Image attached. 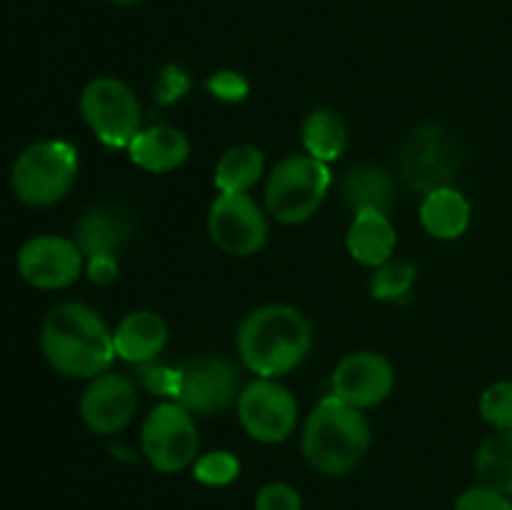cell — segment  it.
Segmentation results:
<instances>
[{
    "label": "cell",
    "instance_id": "1",
    "mask_svg": "<svg viewBox=\"0 0 512 510\" xmlns=\"http://www.w3.org/2000/svg\"><path fill=\"white\" fill-rule=\"evenodd\" d=\"M40 350L55 373L90 380L110 370L115 355L113 330L85 303H58L40 325Z\"/></svg>",
    "mask_w": 512,
    "mask_h": 510
},
{
    "label": "cell",
    "instance_id": "2",
    "mask_svg": "<svg viewBox=\"0 0 512 510\" xmlns=\"http://www.w3.org/2000/svg\"><path fill=\"white\" fill-rule=\"evenodd\" d=\"M235 345L250 373L278 380L308 358L313 325L293 305H260L240 320Z\"/></svg>",
    "mask_w": 512,
    "mask_h": 510
},
{
    "label": "cell",
    "instance_id": "3",
    "mask_svg": "<svg viewBox=\"0 0 512 510\" xmlns=\"http://www.w3.org/2000/svg\"><path fill=\"white\" fill-rule=\"evenodd\" d=\"M370 423L363 410L328 395L310 410L303 425V455L325 478L353 473L370 450Z\"/></svg>",
    "mask_w": 512,
    "mask_h": 510
},
{
    "label": "cell",
    "instance_id": "4",
    "mask_svg": "<svg viewBox=\"0 0 512 510\" xmlns=\"http://www.w3.org/2000/svg\"><path fill=\"white\" fill-rule=\"evenodd\" d=\"M78 165V148L70 140L48 138L28 145L10 170L15 198L30 208L60 203L73 190Z\"/></svg>",
    "mask_w": 512,
    "mask_h": 510
},
{
    "label": "cell",
    "instance_id": "5",
    "mask_svg": "<svg viewBox=\"0 0 512 510\" xmlns=\"http://www.w3.org/2000/svg\"><path fill=\"white\" fill-rule=\"evenodd\" d=\"M333 175L330 165L303 155L280 160L265 183V208L283 225H300L313 218L328 195Z\"/></svg>",
    "mask_w": 512,
    "mask_h": 510
},
{
    "label": "cell",
    "instance_id": "6",
    "mask_svg": "<svg viewBox=\"0 0 512 510\" xmlns=\"http://www.w3.org/2000/svg\"><path fill=\"white\" fill-rule=\"evenodd\" d=\"M80 115L105 148H125L143 130V110L128 83L110 75L93 78L80 93Z\"/></svg>",
    "mask_w": 512,
    "mask_h": 510
},
{
    "label": "cell",
    "instance_id": "7",
    "mask_svg": "<svg viewBox=\"0 0 512 510\" xmlns=\"http://www.w3.org/2000/svg\"><path fill=\"white\" fill-rule=\"evenodd\" d=\"M140 448L158 473H180L198 460L195 415L180 403H158L143 420Z\"/></svg>",
    "mask_w": 512,
    "mask_h": 510
},
{
    "label": "cell",
    "instance_id": "8",
    "mask_svg": "<svg viewBox=\"0 0 512 510\" xmlns=\"http://www.w3.org/2000/svg\"><path fill=\"white\" fill-rule=\"evenodd\" d=\"M400 170L410 188L420 193L448 188L460 170L458 140L440 123L418 125L405 140Z\"/></svg>",
    "mask_w": 512,
    "mask_h": 510
},
{
    "label": "cell",
    "instance_id": "9",
    "mask_svg": "<svg viewBox=\"0 0 512 510\" xmlns=\"http://www.w3.org/2000/svg\"><path fill=\"white\" fill-rule=\"evenodd\" d=\"M243 390L233 360L220 355H200L175 373V403L193 415H215L238 403Z\"/></svg>",
    "mask_w": 512,
    "mask_h": 510
},
{
    "label": "cell",
    "instance_id": "10",
    "mask_svg": "<svg viewBox=\"0 0 512 510\" xmlns=\"http://www.w3.org/2000/svg\"><path fill=\"white\" fill-rule=\"evenodd\" d=\"M238 420L258 443H283L298 425V400L275 378H255L238 395Z\"/></svg>",
    "mask_w": 512,
    "mask_h": 510
},
{
    "label": "cell",
    "instance_id": "11",
    "mask_svg": "<svg viewBox=\"0 0 512 510\" xmlns=\"http://www.w3.org/2000/svg\"><path fill=\"white\" fill-rule=\"evenodd\" d=\"M210 240L223 253L248 258L268 243V218L250 193H220L208 210Z\"/></svg>",
    "mask_w": 512,
    "mask_h": 510
},
{
    "label": "cell",
    "instance_id": "12",
    "mask_svg": "<svg viewBox=\"0 0 512 510\" xmlns=\"http://www.w3.org/2000/svg\"><path fill=\"white\" fill-rule=\"evenodd\" d=\"M18 273L38 290H63L80 278L85 258L78 243L65 235L43 233L25 240L18 250Z\"/></svg>",
    "mask_w": 512,
    "mask_h": 510
},
{
    "label": "cell",
    "instance_id": "13",
    "mask_svg": "<svg viewBox=\"0 0 512 510\" xmlns=\"http://www.w3.org/2000/svg\"><path fill=\"white\" fill-rule=\"evenodd\" d=\"M330 388H333L330 395L355 408H375L393 393L395 370L385 355L375 350H358L340 360L330 378Z\"/></svg>",
    "mask_w": 512,
    "mask_h": 510
},
{
    "label": "cell",
    "instance_id": "14",
    "mask_svg": "<svg viewBox=\"0 0 512 510\" xmlns=\"http://www.w3.org/2000/svg\"><path fill=\"white\" fill-rule=\"evenodd\" d=\"M138 393L128 375L105 373L90 378L80 398V418L95 435H115L133 420Z\"/></svg>",
    "mask_w": 512,
    "mask_h": 510
},
{
    "label": "cell",
    "instance_id": "15",
    "mask_svg": "<svg viewBox=\"0 0 512 510\" xmlns=\"http://www.w3.org/2000/svg\"><path fill=\"white\" fill-rule=\"evenodd\" d=\"M133 235V218L128 210L120 205H95L75 225V243L85 260L100 258V255H113L118 258V250Z\"/></svg>",
    "mask_w": 512,
    "mask_h": 510
},
{
    "label": "cell",
    "instance_id": "16",
    "mask_svg": "<svg viewBox=\"0 0 512 510\" xmlns=\"http://www.w3.org/2000/svg\"><path fill=\"white\" fill-rule=\"evenodd\" d=\"M128 155L145 173H173L190 158V140L173 125H153L130 140Z\"/></svg>",
    "mask_w": 512,
    "mask_h": 510
},
{
    "label": "cell",
    "instance_id": "17",
    "mask_svg": "<svg viewBox=\"0 0 512 510\" xmlns=\"http://www.w3.org/2000/svg\"><path fill=\"white\" fill-rule=\"evenodd\" d=\"M115 355L143 365L158 358L168 345V325L155 310H133L113 330Z\"/></svg>",
    "mask_w": 512,
    "mask_h": 510
},
{
    "label": "cell",
    "instance_id": "18",
    "mask_svg": "<svg viewBox=\"0 0 512 510\" xmlns=\"http://www.w3.org/2000/svg\"><path fill=\"white\" fill-rule=\"evenodd\" d=\"M348 253L365 268H380L383 263L393 260L398 248V230L388 213L378 210H363L355 213L353 223L348 228Z\"/></svg>",
    "mask_w": 512,
    "mask_h": 510
},
{
    "label": "cell",
    "instance_id": "19",
    "mask_svg": "<svg viewBox=\"0 0 512 510\" xmlns=\"http://www.w3.org/2000/svg\"><path fill=\"white\" fill-rule=\"evenodd\" d=\"M470 203L455 185L425 193L420 203V223L425 233L438 240H455L468 230Z\"/></svg>",
    "mask_w": 512,
    "mask_h": 510
},
{
    "label": "cell",
    "instance_id": "20",
    "mask_svg": "<svg viewBox=\"0 0 512 510\" xmlns=\"http://www.w3.org/2000/svg\"><path fill=\"white\" fill-rule=\"evenodd\" d=\"M395 180L385 168L373 163H360L350 168L343 178V198L353 213L378 210L390 213L395 205Z\"/></svg>",
    "mask_w": 512,
    "mask_h": 510
},
{
    "label": "cell",
    "instance_id": "21",
    "mask_svg": "<svg viewBox=\"0 0 512 510\" xmlns=\"http://www.w3.org/2000/svg\"><path fill=\"white\" fill-rule=\"evenodd\" d=\"M265 173V155L258 145L238 143L220 155L215 165L218 193H250Z\"/></svg>",
    "mask_w": 512,
    "mask_h": 510
},
{
    "label": "cell",
    "instance_id": "22",
    "mask_svg": "<svg viewBox=\"0 0 512 510\" xmlns=\"http://www.w3.org/2000/svg\"><path fill=\"white\" fill-rule=\"evenodd\" d=\"M300 138H303V148L310 158L330 165L345 153L350 133L345 120L335 110L318 108L305 115Z\"/></svg>",
    "mask_w": 512,
    "mask_h": 510
},
{
    "label": "cell",
    "instance_id": "23",
    "mask_svg": "<svg viewBox=\"0 0 512 510\" xmlns=\"http://www.w3.org/2000/svg\"><path fill=\"white\" fill-rule=\"evenodd\" d=\"M480 485L512 498V430H495L475 453Z\"/></svg>",
    "mask_w": 512,
    "mask_h": 510
},
{
    "label": "cell",
    "instance_id": "24",
    "mask_svg": "<svg viewBox=\"0 0 512 510\" xmlns=\"http://www.w3.org/2000/svg\"><path fill=\"white\" fill-rule=\"evenodd\" d=\"M418 268L408 260H388L370 275V295L375 300H398L413 290Z\"/></svg>",
    "mask_w": 512,
    "mask_h": 510
},
{
    "label": "cell",
    "instance_id": "25",
    "mask_svg": "<svg viewBox=\"0 0 512 510\" xmlns=\"http://www.w3.org/2000/svg\"><path fill=\"white\" fill-rule=\"evenodd\" d=\"M240 475V460L230 450H213L193 463V478L208 488H225Z\"/></svg>",
    "mask_w": 512,
    "mask_h": 510
},
{
    "label": "cell",
    "instance_id": "26",
    "mask_svg": "<svg viewBox=\"0 0 512 510\" xmlns=\"http://www.w3.org/2000/svg\"><path fill=\"white\" fill-rule=\"evenodd\" d=\"M480 415L495 430H512V383L498 380L480 395Z\"/></svg>",
    "mask_w": 512,
    "mask_h": 510
},
{
    "label": "cell",
    "instance_id": "27",
    "mask_svg": "<svg viewBox=\"0 0 512 510\" xmlns=\"http://www.w3.org/2000/svg\"><path fill=\"white\" fill-rule=\"evenodd\" d=\"M205 90L223 103H243L250 93V85L235 70H218L205 80Z\"/></svg>",
    "mask_w": 512,
    "mask_h": 510
},
{
    "label": "cell",
    "instance_id": "28",
    "mask_svg": "<svg viewBox=\"0 0 512 510\" xmlns=\"http://www.w3.org/2000/svg\"><path fill=\"white\" fill-rule=\"evenodd\" d=\"M255 510H303V498L288 483H265L255 495Z\"/></svg>",
    "mask_w": 512,
    "mask_h": 510
},
{
    "label": "cell",
    "instance_id": "29",
    "mask_svg": "<svg viewBox=\"0 0 512 510\" xmlns=\"http://www.w3.org/2000/svg\"><path fill=\"white\" fill-rule=\"evenodd\" d=\"M455 510H512V500L498 490L475 485L460 495Z\"/></svg>",
    "mask_w": 512,
    "mask_h": 510
},
{
    "label": "cell",
    "instance_id": "30",
    "mask_svg": "<svg viewBox=\"0 0 512 510\" xmlns=\"http://www.w3.org/2000/svg\"><path fill=\"white\" fill-rule=\"evenodd\" d=\"M85 270H88V278L95 285H110L118 280L120 265L118 258H113V255H100V258L85 260Z\"/></svg>",
    "mask_w": 512,
    "mask_h": 510
},
{
    "label": "cell",
    "instance_id": "31",
    "mask_svg": "<svg viewBox=\"0 0 512 510\" xmlns=\"http://www.w3.org/2000/svg\"><path fill=\"white\" fill-rule=\"evenodd\" d=\"M160 88H163L165 100L180 98V93H185V88H188V78H185L180 70L173 68V73H163V78H160Z\"/></svg>",
    "mask_w": 512,
    "mask_h": 510
},
{
    "label": "cell",
    "instance_id": "32",
    "mask_svg": "<svg viewBox=\"0 0 512 510\" xmlns=\"http://www.w3.org/2000/svg\"><path fill=\"white\" fill-rule=\"evenodd\" d=\"M115 5H135V3H143V0H110Z\"/></svg>",
    "mask_w": 512,
    "mask_h": 510
}]
</instances>
